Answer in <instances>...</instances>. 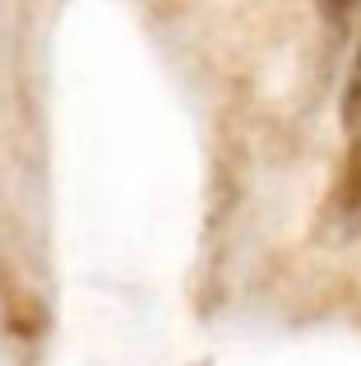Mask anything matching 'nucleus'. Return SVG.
<instances>
[{
	"label": "nucleus",
	"mask_w": 361,
	"mask_h": 366,
	"mask_svg": "<svg viewBox=\"0 0 361 366\" xmlns=\"http://www.w3.org/2000/svg\"><path fill=\"white\" fill-rule=\"evenodd\" d=\"M334 218L347 232L361 227V130L347 134V153H343V167H338V181H334Z\"/></svg>",
	"instance_id": "obj_1"
},
{
	"label": "nucleus",
	"mask_w": 361,
	"mask_h": 366,
	"mask_svg": "<svg viewBox=\"0 0 361 366\" xmlns=\"http://www.w3.org/2000/svg\"><path fill=\"white\" fill-rule=\"evenodd\" d=\"M343 130L347 134L361 130V42H357L352 70H347V89H343Z\"/></svg>",
	"instance_id": "obj_2"
},
{
	"label": "nucleus",
	"mask_w": 361,
	"mask_h": 366,
	"mask_svg": "<svg viewBox=\"0 0 361 366\" xmlns=\"http://www.w3.org/2000/svg\"><path fill=\"white\" fill-rule=\"evenodd\" d=\"M361 5V0H320V9H325V19H334V24H343L347 14Z\"/></svg>",
	"instance_id": "obj_3"
}]
</instances>
